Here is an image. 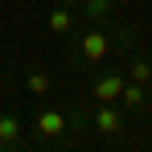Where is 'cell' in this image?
<instances>
[{"label": "cell", "instance_id": "obj_1", "mask_svg": "<svg viewBox=\"0 0 152 152\" xmlns=\"http://www.w3.org/2000/svg\"><path fill=\"white\" fill-rule=\"evenodd\" d=\"M132 37H136L132 29H115V33H107L103 25L86 29V33L74 41V66H99V62L111 58L115 41H119V45H132Z\"/></svg>", "mask_w": 152, "mask_h": 152}, {"label": "cell", "instance_id": "obj_2", "mask_svg": "<svg viewBox=\"0 0 152 152\" xmlns=\"http://www.w3.org/2000/svg\"><path fill=\"white\" fill-rule=\"evenodd\" d=\"M86 124L99 136H119L124 132V111H119V103H86Z\"/></svg>", "mask_w": 152, "mask_h": 152}, {"label": "cell", "instance_id": "obj_3", "mask_svg": "<svg viewBox=\"0 0 152 152\" xmlns=\"http://www.w3.org/2000/svg\"><path fill=\"white\" fill-rule=\"evenodd\" d=\"M124 82H127V78L119 74V70H107V74H99L91 86H86V103H119Z\"/></svg>", "mask_w": 152, "mask_h": 152}, {"label": "cell", "instance_id": "obj_4", "mask_svg": "<svg viewBox=\"0 0 152 152\" xmlns=\"http://www.w3.org/2000/svg\"><path fill=\"white\" fill-rule=\"evenodd\" d=\"M33 127H37L41 140H62L66 136V115L62 111H37L33 115Z\"/></svg>", "mask_w": 152, "mask_h": 152}, {"label": "cell", "instance_id": "obj_5", "mask_svg": "<svg viewBox=\"0 0 152 152\" xmlns=\"http://www.w3.org/2000/svg\"><path fill=\"white\" fill-rule=\"evenodd\" d=\"M74 8L86 17V25H111V17H115V4L111 0H78Z\"/></svg>", "mask_w": 152, "mask_h": 152}, {"label": "cell", "instance_id": "obj_6", "mask_svg": "<svg viewBox=\"0 0 152 152\" xmlns=\"http://www.w3.org/2000/svg\"><path fill=\"white\" fill-rule=\"evenodd\" d=\"M25 91L33 95V99H45V95L53 91V74H50V70H41V66H33V70L25 74Z\"/></svg>", "mask_w": 152, "mask_h": 152}, {"label": "cell", "instance_id": "obj_7", "mask_svg": "<svg viewBox=\"0 0 152 152\" xmlns=\"http://www.w3.org/2000/svg\"><path fill=\"white\" fill-rule=\"evenodd\" d=\"M144 103H148V86H140V82H124V91H119V107H124V111H144Z\"/></svg>", "mask_w": 152, "mask_h": 152}, {"label": "cell", "instance_id": "obj_8", "mask_svg": "<svg viewBox=\"0 0 152 152\" xmlns=\"http://www.w3.org/2000/svg\"><path fill=\"white\" fill-rule=\"evenodd\" d=\"M127 82H140V86H148L152 82V62L148 58H140V53H132V62H127Z\"/></svg>", "mask_w": 152, "mask_h": 152}, {"label": "cell", "instance_id": "obj_9", "mask_svg": "<svg viewBox=\"0 0 152 152\" xmlns=\"http://www.w3.org/2000/svg\"><path fill=\"white\" fill-rule=\"evenodd\" d=\"M17 144H21V119L0 115V148H17Z\"/></svg>", "mask_w": 152, "mask_h": 152}, {"label": "cell", "instance_id": "obj_10", "mask_svg": "<svg viewBox=\"0 0 152 152\" xmlns=\"http://www.w3.org/2000/svg\"><path fill=\"white\" fill-rule=\"evenodd\" d=\"M70 29H74V8H66V4L53 8V12H50V33H53V37H66Z\"/></svg>", "mask_w": 152, "mask_h": 152}, {"label": "cell", "instance_id": "obj_11", "mask_svg": "<svg viewBox=\"0 0 152 152\" xmlns=\"http://www.w3.org/2000/svg\"><path fill=\"white\" fill-rule=\"evenodd\" d=\"M111 4H115V8H124V4H132V0H111Z\"/></svg>", "mask_w": 152, "mask_h": 152}, {"label": "cell", "instance_id": "obj_12", "mask_svg": "<svg viewBox=\"0 0 152 152\" xmlns=\"http://www.w3.org/2000/svg\"><path fill=\"white\" fill-rule=\"evenodd\" d=\"M62 4H66V8H74V4H78V0H62Z\"/></svg>", "mask_w": 152, "mask_h": 152}, {"label": "cell", "instance_id": "obj_13", "mask_svg": "<svg viewBox=\"0 0 152 152\" xmlns=\"http://www.w3.org/2000/svg\"><path fill=\"white\" fill-rule=\"evenodd\" d=\"M148 91H152V82H148Z\"/></svg>", "mask_w": 152, "mask_h": 152}]
</instances>
